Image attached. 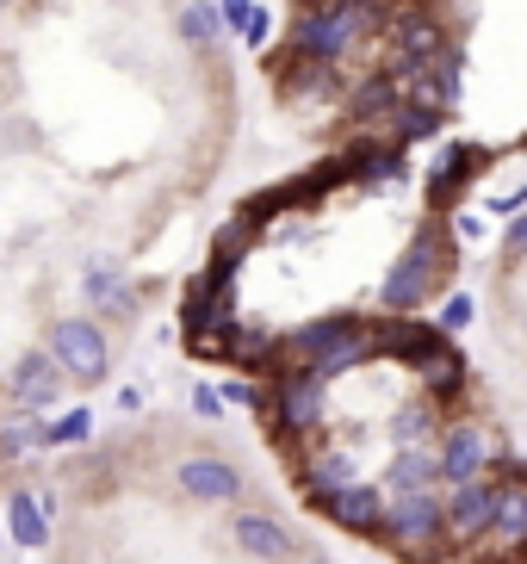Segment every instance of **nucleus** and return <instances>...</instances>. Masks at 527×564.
Segmentation results:
<instances>
[{
  "mask_svg": "<svg viewBox=\"0 0 527 564\" xmlns=\"http://www.w3.org/2000/svg\"><path fill=\"white\" fill-rule=\"evenodd\" d=\"M373 25H385V13H292L286 51L311 56V63L342 68V56H354V51H361Z\"/></svg>",
  "mask_w": 527,
  "mask_h": 564,
  "instance_id": "f03ea898",
  "label": "nucleus"
},
{
  "mask_svg": "<svg viewBox=\"0 0 527 564\" xmlns=\"http://www.w3.org/2000/svg\"><path fill=\"white\" fill-rule=\"evenodd\" d=\"M87 434H94V415H87V410H68L56 429H44V447H82Z\"/></svg>",
  "mask_w": 527,
  "mask_h": 564,
  "instance_id": "aec40b11",
  "label": "nucleus"
},
{
  "mask_svg": "<svg viewBox=\"0 0 527 564\" xmlns=\"http://www.w3.org/2000/svg\"><path fill=\"white\" fill-rule=\"evenodd\" d=\"M13 540H19V546H44V540H50L44 509L32 502V490H13Z\"/></svg>",
  "mask_w": 527,
  "mask_h": 564,
  "instance_id": "6ab92c4d",
  "label": "nucleus"
},
{
  "mask_svg": "<svg viewBox=\"0 0 527 564\" xmlns=\"http://www.w3.org/2000/svg\"><path fill=\"white\" fill-rule=\"evenodd\" d=\"M267 75H273V94H280L286 106H316V100H335L342 94V68L330 63H311V56L298 51H267Z\"/></svg>",
  "mask_w": 527,
  "mask_h": 564,
  "instance_id": "20e7f679",
  "label": "nucleus"
},
{
  "mask_svg": "<svg viewBox=\"0 0 527 564\" xmlns=\"http://www.w3.org/2000/svg\"><path fill=\"white\" fill-rule=\"evenodd\" d=\"M63 366L50 360V348H25L13 360V384H7V391H13V403H25V410L32 415H44L50 403L63 398Z\"/></svg>",
  "mask_w": 527,
  "mask_h": 564,
  "instance_id": "6e6552de",
  "label": "nucleus"
},
{
  "mask_svg": "<svg viewBox=\"0 0 527 564\" xmlns=\"http://www.w3.org/2000/svg\"><path fill=\"white\" fill-rule=\"evenodd\" d=\"M174 484H181V497H193V502H236L243 497V471H236L230 459H217V453H193V459H181Z\"/></svg>",
  "mask_w": 527,
  "mask_h": 564,
  "instance_id": "9d476101",
  "label": "nucleus"
},
{
  "mask_svg": "<svg viewBox=\"0 0 527 564\" xmlns=\"http://www.w3.org/2000/svg\"><path fill=\"white\" fill-rule=\"evenodd\" d=\"M316 514H330L342 533H354V540H379L385 533V509H391V497H385L379 484H347V490H335V497L311 502Z\"/></svg>",
  "mask_w": 527,
  "mask_h": 564,
  "instance_id": "423d86ee",
  "label": "nucleus"
},
{
  "mask_svg": "<svg viewBox=\"0 0 527 564\" xmlns=\"http://www.w3.org/2000/svg\"><path fill=\"white\" fill-rule=\"evenodd\" d=\"M447 280H453V242H447L441 224H422V230L410 236V249L397 254L391 273H385V285H379V311H385V316H410V311H422V304H429Z\"/></svg>",
  "mask_w": 527,
  "mask_h": 564,
  "instance_id": "f257e3e1",
  "label": "nucleus"
},
{
  "mask_svg": "<svg viewBox=\"0 0 527 564\" xmlns=\"http://www.w3.org/2000/svg\"><path fill=\"white\" fill-rule=\"evenodd\" d=\"M248 44H255V51H261V44H267V7H261V13H255V19H248Z\"/></svg>",
  "mask_w": 527,
  "mask_h": 564,
  "instance_id": "b1692460",
  "label": "nucleus"
},
{
  "mask_svg": "<svg viewBox=\"0 0 527 564\" xmlns=\"http://www.w3.org/2000/svg\"><path fill=\"white\" fill-rule=\"evenodd\" d=\"M0 7H7V0H0Z\"/></svg>",
  "mask_w": 527,
  "mask_h": 564,
  "instance_id": "a878e982",
  "label": "nucleus"
},
{
  "mask_svg": "<svg viewBox=\"0 0 527 564\" xmlns=\"http://www.w3.org/2000/svg\"><path fill=\"white\" fill-rule=\"evenodd\" d=\"M434 429H441V410L416 403V410L397 415V447H434Z\"/></svg>",
  "mask_w": 527,
  "mask_h": 564,
  "instance_id": "a211bd4d",
  "label": "nucleus"
},
{
  "mask_svg": "<svg viewBox=\"0 0 527 564\" xmlns=\"http://www.w3.org/2000/svg\"><path fill=\"white\" fill-rule=\"evenodd\" d=\"M484 465H491V434L478 429V422H453L441 441V484L453 490V484H478Z\"/></svg>",
  "mask_w": 527,
  "mask_h": 564,
  "instance_id": "1a4fd4ad",
  "label": "nucleus"
},
{
  "mask_svg": "<svg viewBox=\"0 0 527 564\" xmlns=\"http://www.w3.org/2000/svg\"><path fill=\"white\" fill-rule=\"evenodd\" d=\"M230 540L261 564H280L286 552H292V533H286L273 514H230Z\"/></svg>",
  "mask_w": 527,
  "mask_h": 564,
  "instance_id": "9b49d317",
  "label": "nucleus"
},
{
  "mask_svg": "<svg viewBox=\"0 0 527 564\" xmlns=\"http://www.w3.org/2000/svg\"><path fill=\"white\" fill-rule=\"evenodd\" d=\"M484 162H491V155H484L478 150V143H453V150H441V162H434V174H429V193H434V199H460V193H465V181H472V174H478V167Z\"/></svg>",
  "mask_w": 527,
  "mask_h": 564,
  "instance_id": "4468645a",
  "label": "nucleus"
},
{
  "mask_svg": "<svg viewBox=\"0 0 527 564\" xmlns=\"http://www.w3.org/2000/svg\"><path fill=\"white\" fill-rule=\"evenodd\" d=\"M503 249H509V261H521V254H527V217H515V224H509Z\"/></svg>",
  "mask_w": 527,
  "mask_h": 564,
  "instance_id": "5701e85b",
  "label": "nucleus"
},
{
  "mask_svg": "<svg viewBox=\"0 0 527 564\" xmlns=\"http://www.w3.org/2000/svg\"><path fill=\"white\" fill-rule=\"evenodd\" d=\"M174 32H181L193 51H217V37H224V19H217V7H205V0H186L181 13H174Z\"/></svg>",
  "mask_w": 527,
  "mask_h": 564,
  "instance_id": "dca6fc26",
  "label": "nucleus"
},
{
  "mask_svg": "<svg viewBox=\"0 0 527 564\" xmlns=\"http://www.w3.org/2000/svg\"><path fill=\"white\" fill-rule=\"evenodd\" d=\"M465 323H472V299H465V292H453V299H447V311H441V329H465Z\"/></svg>",
  "mask_w": 527,
  "mask_h": 564,
  "instance_id": "4be33fe9",
  "label": "nucleus"
},
{
  "mask_svg": "<svg viewBox=\"0 0 527 564\" xmlns=\"http://www.w3.org/2000/svg\"><path fill=\"white\" fill-rule=\"evenodd\" d=\"M82 285H87V299H94L106 316H137V292L118 280L112 267H87V280H82Z\"/></svg>",
  "mask_w": 527,
  "mask_h": 564,
  "instance_id": "2eb2a0df",
  "label": "nucleus"
},
{
  "mask_svg": "<svg viewBox=\"0 0 527 564\" xmlns=\"http://www.w3.org/2000/svg\"><path fill=\"white\" fill-rule=\"evenodd\" d=\"M311 564H330V558H311Z\"/></svg>",
  "mask_w": 527,
  "mask_h": 564,
  "instance_id": "393cba45",
  "label": "nucleus"
},
{
  "mask_svg": "<svg viewBox=\"0 0 527 564\" xmlns=\"http://www.w3.org/2000/svg\"><path fill=\"white\" fill-rule=\"evenodd\" d=\"M385 484H391V497L434 490V484H441V447H397V459H391V471H385Z\"/></svg>",
  "mask_w": 527,
  "mask_h": 564,
  "instance_id": "ddd939ff",
  "label": "nucleus"
},
{
  "mask_svg": "<svg viewBox=\"0 0 527 564\" xmlns=\"http://www.w3.org/2000/svg\"><path fill=\"white\" fill-rule=\"evenodd\" d=\"M496 521V484L478 478V484H453V497H447V540L453 546H478L484 533Z\"/></svg>",
  "mask_w": 527,
  "mask_h": 564,
  "instance_id": "0eeeda50",
  "label": "nucleus"
},
{
  "mask_svg": "<svg viewBox=\"0 0 527 564\" xmlns=\"http://www.w3.org/2000/svg\"><path fill=\"white\" fill-rule=\"evenodd\" d=\"M385 25H391V44H397V56H404V63L434 68L447 51H453V44H447V25L429 13V0H404Z\"/></svg>",
  "mask_w": 527,
  "mask_h": 564,
  "instance_id": "39448f33",
  "label": "nucleus"
},
{
  "mask_svg": "<svg viewBox=\"0 0 527 564\" xmlns=\"http://www.w3.org/2000/svg\"><path fill=\"white\" fill-rule=\"evenodd\" d=\"M255 13H261L255 0H217V19H224L230 32H248V19H255Z\"/></svg>",
  "mask_w": 527,
  "mask_h": 564,
  "instance_id": "412c9836",
  "label": "nucleus"
},
{
  "mask_svg": "<svg viewBox=\"0 0 527 564\" xmlns=\"http://www.w3.org/2000/svg\"><path fill=\"white\" fill-rule=\"evenodd\" d=\"M397 106H404V87L391 82V68H385V75H366V82L347 94V118H354V124H391Z\"/></svg>",
  "mask_w": 527,
  "mask_h": 564,
  "instance_id": "f8f14e48",
  "label": "nucleus"
},
{
  "mask_svg": "<svg viewBox=\"0 0 527 564\" xmlns=\"http://www.w3.org/2000/svg\"><path fill=\"white\" fill-rule=\"evenodd\" d=\"M50 360L63 366L68 384H99L112 372V348H106V329L87 323V316H68L50 329Z\"/></svg>",
  "mask_w": 527,
  "mask_h": 564,
  "instance_id": "7ed1b4c3",
  "label": "nucleus"
},
{
  "mask_svg": "<svg viewBox=\"0 0 527 564\" xmlns=\"http://www.w3.org/2000/svg\"><path fill=\"white\" fill-rule=\"evenodd\" d=\"M441 131V112H429V106H397V118L391 124H385V137H391L397 150H404V143H429V137Z\"/></svg>",
  "mask_w": 527,
  "mask_h": 564,
  "instance_id": "f3484780",
  "label": "nucleus"
}]
</instances>
